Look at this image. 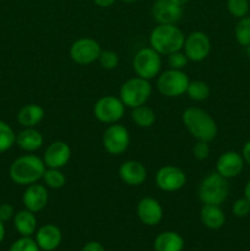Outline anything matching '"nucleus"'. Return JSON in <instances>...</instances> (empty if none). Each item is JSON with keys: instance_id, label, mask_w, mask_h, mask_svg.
Wrapping results in <instances>:
<instances>
[{"instance_id": "f257e3e1", "label": "nucleus", "mask_w": 250, "mask_h": 251, "mask_svg": "<svg viewBox=\"0 0 250 251\" xmlns=\"http://www.w3.org/2000/svg\"><path fill=\"white\" fill-rule=\"evenodd\" d=\"M183 123L198 141L211 142L217 136V124L215 119L201 108H186L183 113Z\"/></svg>"}, {"instance_id": "f03ea898", "label": "nucleus", "mask_w": 250, "mask_h": 251, "mask_svg": "<svg viewBox=\"0 0 250 251\" xmlns=\"http://www.w3.org/2000/svg\"><path fill=\"white\" fill-rule=\"evenodd\" d=\"M43 159L34 154L19 157L10 167V178L19 185H31L43 178L46 172Z\"/></svg>"}, {"instance_id": "7ed1b4c3", "label": "nucleus", "mask_w": 250, "mask_h": 251, "mask_svg": "<svg viewBox=\"0 0 250 251\" xmlns=\"http://www.w3.org/2000/svg\"><path fill=\"white\" fill-rule=\"evenodd\" d=\"M185 36L175 25H158L150 34V44L157 53L169 55L183 49Z\"/></svg>"}, {"instance_id": "20e7f679", "label": "nucleus", "mask_w": 250, "mask_h": 251, "mask_svg": "<svg viewBox=\"0 0 250 251\" xmlns=\"http://www.w3.org/2000/svg\"><path fill=\"white\" fill-rule=\"evenodd\" d=\"M198 195L203 205L221 206L229 195V185L227 179L223 178L217 172L210 173L200 183Z\"/></svg>"}, {"instance_id": "39448f33", "label": "nucleus", "mask_w": 250, "mask_h": 251, "mask_svg": "<svg viewBox=\"0 0 250 251\" xmlns=\"http://www.w3.org/2000/svg\"><path fill=\"white\" fill-rule=\"evenodd\" d=\"M151 92L152 87L149 80L136 76L123 83L119 95L124 105L129 108H136L144 105L149 100Z\"/></svg>"}, {"instance_id": "423d86ee", "label": "nucleus", "mask_w": 250, "mask_h": 251, "mask_svg": "<svg viewBox=\"0 0 250 251\" xmlns=\"http://www.w3.org/2000/svg\"><path fill=\"white\" fill-rule=\"evenodd\" d=\"M132 66L139 77L145 80H151L154 76H157L162 68L161 54L157 53L153 48L147 47L142 48L135 54Z\"/></svg>"}, {"instance_id": "0eeeda50", "label": "nucleus", "mask_w": 250, "mask_h": 251, "mask_svg": "<svg viewBox=\"0 0 250 251\" xmlns=\"http://www.w3.org/2000/svg\"><path fill=\"white\" fill-rule=\"evenodd\" d=\"M189 82L190 81L188 75L184 71L169 69L159 75L157 80V88L166 97L175 98L186 93Z\"/></svg>"}, {"instance_id": "6e6552de", "label": "nucleus", "mask_w": 250, "mask_h": 251, "mask_svg": "<svg viewBox=\"0 0 250 251\" xmlns=\"http://www.w3.org/2000/svg\"><path fill=\"white\" fill-rule=\"evenodd\" d=\"M93 113L100 123L115 124L124 115L125 105L120 98L114 97V96H105L96 102Z\"/></svg>"}, {"instance_id": "1a4fd4ad", "label": "nucleus", "mask_w": 250, "mask_h": 251, "mask_svg": "<svg viewBox=\"0 0 250 251\" xmlns=\"http://www.w3.org/2000/svg\"><path fill=\"white\" fill-rule=\"evenodd\" d=\"M130 145V135L125 126L119 124H112L103 134V146L110 154L124 153Z\"/></svg>"}, {"instance_id": "9d476101", "label": "nucleus", "mask_w": 250, "mask_h": 251, "mask_svg": "<svg viewBox=\"0 0 250 251\" xmlns=\"http://www.w3.org/2000/svg\"><path fill=\"white\" fill-rule=\"evenodd\" d=\"M184 53L188 56L189 61L199 63L206 59L211 50V41L203 32L196 31L185 37L184 42Z\"/></svg>"}, {"instance_id": "9b49d317", "label": "nucleus", "mask_w": 250, "mask_h": 251, "mask_svg": "<svg viewBox=\"0 0 250 251\" xmlns=\"http://www.w3.org/2000/svg\"><path fill=\"white\" fill-rule=\"evenodd\" d=\"M102 51L100 43L92 38H80L71 44L70 56L75 63L81 65L92 64L93 61L98 60L100 54Z\"/></svg>"}, {"instance_id": "f8f14e48", "label": "nucleus", "mask_w": 250, "mask_h": 251, "mask_svg": "<svg viewBox=\"0 0 250 251\" xmlns=\"http://www.w3.org/2000/svg\"><path fill=\"white\" fill-rule=\"evenodd\" d=\"M186 176L183 169L174 166H164L156 174V184L161 190L178 191L185 185Z\"/></svg>"}, {"instance_id": "ddd939ff", "label": "nucleus", "mask_w": 250, "mask_h": 251, "mask_svg": "<svg viewBox=\"0 0 250 251\" xmlns=\"http://www.w3.org/2000/svg\"><path fill=\"white\" fill-rule=\"evenodd\" d=\"M152 16L159 25H175L183 16V7L172 0H156L152 6Z\"/></svg>"}, {"instance_id": "4468645a", "label": "nucleus", "mask_w": 250, "mask_h": 251, "mask_svg": "<svg viewBox=\"0 0 250 251\" xmlns=\"http://www.w3.org/2000/svg\"><path fill=\"white\" fill-rule=\"evenodd\" d=\"M244 163L242 154L235 151H228L218 157L216 169H217V173L221 174L223 178L232 179L242 173Z\"/></svg>"}, {"instance_id": "2eb2a0df", "label": "nucleus", "mask_w": 250, "mask_h": 251, "mask_svg": "<svg viewBox=\"0 0 250 251\" xmlns=\"http://www.w3.org/2000/svg\"><path fill=\"white\" fill-rule=\"evenodd\" d=\"M71 157V149L66 142L55 141L47 147L43 162L48 168L60 169L68 164Z\"/></svg>"}, {"instance_id": "dca6fc26", "label": "nucleus", "mask_w": 250, "mask_h": 251, "mask_svg": "<svg viewBox=\"0 0 250 251\" xmlns=\"http://www.w3.org/2000/svg\"><path fill=\"white\" fill-rule=\"evenodd\" d=\"M48 190L44 185L41 184H31L27 186V189L24 193V205L26 210L31 211V212L36 213L43 210L48 203Z\"/></svg>"}, {"instance_id": "f3484780", "label": "nucleus", "mask_w": 250, "mask_h": 251, "mask_svg": "<svg viewBox=\"0 0 250 251\" xmlns=\"http://www.w3.org/2000/svg\"><path fill=\"white\" fill-rule=\"evenodd\" d=\"M139 220L146 226L158 225L163 217V208L161 203L152 198H144L137 203Z\"/></svg>"}, {"instance_id": "a211bd4d", "label": "nucleus", "mask_w": 250, "mask_h": 251, "mask_svg": "<svg viewBox=\"0 0 250 251\" xmlns=\"http://www.w3.org/2000/svg\"><path fill=\"white\" fill-rule=\"evenodd\" d=\"M120 179L130 186L141 185L147 178V171L141 162L126 161L119 168Z\"/></svg>"}, {"instance_id": "6ab92c4d", "label": "nucleus", "mask_w": 250, "mask_h": 251, "mask_svg": "<svg viewBox=\"0 0 250 251\" xmlns=\"http://www.w3.org/2000/svg\"><path fill=\"white\" fill-rule=\"evenodd\" d=\"M61 230L54 225H44L37 230L36 242L39 249L43 251H53L60 245Z\"/></svg>"}, {"instance_id": "aec40b11", "label": "nucleus", "mask_w": 250, "mask_h": 251, "mask_svg": "<svg viewBox=\"0 0 250 251\" xmlns=\"http://www.w3.org/2000/svg\"><path fill=\"white\" fill-rule=\"evenodd\" d=\"M200 220L208 229H220L225 223V215L217 205H203L200 210Z\"/></svg>"}, {"instance_id": "412c9836", "label": "nucleus", "mask_w": 250, "mask_h": 251, "mask_svg": "<svg viewBox=\"0 0 250 251\" xmlns=\"http://www.w3.org/2000/svg\"><path fill=\"white\" fill-rule=\"evenodd\" d=\"M156 251H183L184 239L175 232H163L154 239Z\"/></svg>"}, {"instance_id": "4be33fe9", "label": "nucleus", "mask_w": 250, "mask_h": 251, "mask_svg": "<svg viewBox=\"0 0 250 251\" xmlns=\"http://www.w3.org/2000/svg\"><path fill=\"white\" fill-rule=\"evenodd\" d=\"M16 142L24 151L33 152L43 145V136L34 127H26L16 136Z\"/></svg>"}, {"instance_id": "5701e85b", "label": "nucleus", "mask_w": 250, "mask_h": 251, "mask_svg": "<svg viewBox=\"0 0 250 251\" xmlns=\"http://www.w3.org/2000/svg\"><path fill=\"white\" fill-rule=\"evenodd\" d=\"M44 109L38 104H27L20 109L17 122L25 127H34L43 120Z\"/></svg>"}, {"instance_id": "b1692460", "label": "nucleus", "mask_w": 250, "mask_h": 251, "mask_svg": "<svg viewBox=\"0 0 250 251\" xmlns=\"http://www.w3.org/2000/svg\"><path fill=\"white\" fill-rule=\"evenodd\" d=\"M14 226L22 237H31L37 229V218L31 211H20L14 216Z\"/></svg>"}, {"instance_id": "393cba45", "label": "nucleus", "mask_w": 250, "mask_h": 251, "mask_svg": "<svg viewBox=\"0 0 250 251\" xmlns=\"http://www.w3.org/2000/svg\"><path fill=\"white\" fill-rule=\"evenodd\" d=\"M131 118L135 124L140 127H150L156 122V114L153 110L147 105H140V107L132 108Z\"/></svg>"}, {"instance_id": "a878e982", "label": "nucleus", "mask_w": 250, "mask_h": 251, "mask_svg": "<svg viewBox=\"0 0 250 251\" xmlns=\"http://www.w3.org/2000/svg\"><path fill=\"white\" fill-rule=\"evenodd\" d=\"M186 93L190 97V100H195V102H201V100H205L208 98V96H210V87L203 81H190Z\"/></svg>"}, {"instance_id": "bb28decb", "label": "nucleus", "mask_w": 250, "mask_h": 251, "mask_svg": "<svg viewBox=\"0 0 250 251\" xmlns=\"http://www.w3.org/2000/svg\"><path fill=\"white\" fill-rule=\"evenodd\" d=\"M235 39L242 47L250 46V16L239 19L234 29Z\"/></svg>"}, {"instance_id": "cd10ccee", "label": "nucleus", "mask_w": 250, "mask_h": 251, "mask_svg": "<svg viewBox=\"0 0 250 251\" xmlns=\"http://www.w3.org/2000/svg\"><path fill=\"white\" fill-rule=\"evenodd\" d=\"M16 142V135L9 124L0 120V153L7 151Z\"/></svg>"}, {"instance_id": "c85d7f7f", "label": "nucleus", "mask_w": 250, "mask_h": 251, "mask_svg": "<svg viewBox=\"0 0 250 251\" xmlns=\"http://www.w3.org/2000/svg\"><path fill=\"white\" fill-rule=\"evenodd\" d=\"M43 180L48 188L51 189H60L65 185L66 178L59 169L49 168L46 169L43 174Z\"/></svg>"}, {"instance_id": "c756f323", "label": "nucleus", "mask_w": 250, "mask_h": 251, "mask_svg": "<svg viewBox=\"0 0 250 251\" xmlns=\"http://www.w3.org/2000/svg\"><path fill=\"white\" fill-rule=\"evenodd\" d=\"M249 7V0H227L228 11L232 16L238 19L248 16Z\"/></svg>"}, {"instance_id": "7c9ffc66", "label": "nucleus", "mask_w": 250, "mask_h": 251, "mask_svg": "<svg viewBox=\"0 0 250 251\" xmlns=\"http://www.w3.org/2000/svg\"><path fill=\"white\" fill-rule=\"evenodd\" d=\"M98 60H100V66L103 69H105V70H113L119 64V56L113 50H103L100 51Z\"/></svg>"}, {"instance_id": "2f4dec72", "label": "nucleus", "mask_w": 250, "mask_h": 251, "mask_svg": "<svg viewBox=\"0 0 250 251\" xmlns=\"http://www.w3.org/2000/svg\"><path fill=\"white\" fill-rule=\"evenodd\" d=\"M38 244L36 240H33L29 237H22L21 239L16 240L11 245L9 251H39Z\"/></svg>"}, {"instance_id": "473e14b6", "label": "nucleus", "mask_w": 250, "mask_h": 251, "mask_svg": "<svg viewBox=\"0 0 250 251\" xmlns=\"http://www.w3.org/2000/svg\"><path fill=\"white\" fill-rule=\"evenodd\" d=\"M188 63V56L181 50L175 51V53H172L168 55V65L169 68L174 69V70H183Z\"/></svg>"}, {"instance_id": "72a5a7b5", "label": "nucleus", "mask_w": 250, "mask_h": 251, "mask_svg": "<svg viewBox=\"0 0 250 251\" xmlns=\"http://www.w3.org/2000/svg\"><path fill=\"white\" fill-rule=\"evenodd\" d=\"M232 212L235 217H247L250 213V202L245 198L238 199L232 206Z\"/></svg>"}, {"instance_id": "f704fd0d", "label": "nucleus", "mask_w": 250, "mask_h": 251, "mask_svg": "<svg viewBox=\"0 0 250 251\" xmlns=\"http://www.w3.org/2000/svg\"><path fill=\"white\" fill-rule=\"evenodd\" d=\"M193 154L196 159H199V161H203V159L207 158L208 154H210V146H208V142H196L193 147Z\"/></svg>"}, {"instance_id": "c9c22d12", "label": "nucleus", "mask_w": 250, "mask_h": 251, "mask_svg": "<svg viewBox=\"0 0 250 251\" xmlns=\"http://www.w3.org/2000/svg\"><path fill=\"white\" fill-rule=\"evenodd\" d=\"M14 216V208L9 203H2L0 205V221L5 222V221L11 220Z\"/></svg>"}, {"instance_id": "e433bc0d", "label": "nucleus", "mask_w": 250, "mask_h": 251, "mask_svg": "<svg viewBox=\"0 0 250 251\" xmlns=\"http://www.w3.org/2000/svg\"><path fill=\"white\" fill-rule=\"evenodd\" d=\"M81 251H105L104 247L98 242H90L82 248Z\"/></svg>"}, {"instance_id": "4c0bfd02", "label": "nucleus", "mask_w": 250, "mask_h": 251, "mask_svg": "<svg viewBox=\"0 0 250 251\" xmlns=\"http://www.w3.org/2000/svg\"><path fill=\"white\" fill-rule=\"evenodd\" d=\"M242 156L245 163H248L250 166V140L248 142H245V145L243 146Z\"/></svg>"}, {"instance_id": "58836bf2", "label": "nucleus", "mask_w": 250, "mask_h": 251, "mask_svg": "<svg viewBox=\"0 0 250 251\" xmlns=\"http://www.w3.org/2000/svg\"><path fill=\"white\" fill-rule=\"evenodd\" d=\"M115 1H117V0H93V2L100 7H109L112 6Z\"/></svg>"}, {"instance_id": "ea45409f", "label": "nucleus", "mask_w": 250, "mask_h": 251, "mask_svg": "<svg viewBox=\"0 0 250 251\" xmlns=\"http://www.w3.org/2000/svg\"><path fill=\"white\" fill-rule=\"evenodd\" d=\"M244 198L247 199V200L250 202V180L248 181L247 185H245V189H244Z\"/></svg>"}, {"instance_id": "a19ab883", "label": "nucleus", "mask_w": 250, "mask_h": 251, "mask_svg": "<svg viewBox=\"0 0 250 251\" xmlns=\"http://www.w3.org/2000/svg\"><path fill=\"white\" fill-rule=\"evenodd\" d=\"M4 237H5V227H4V223H2V221H0V243L4 240Z\"/></svg>"}, {"instance_id": "79ce46f5", "label": "nucleus", "mask_w": 250, "mask_h": 251, "mask_svg": "<svg viewBox=\"0 0 250 251\" xmlns=\"http://www.w3.org/2000/svg\"><path fill=\"white\" fill-rule=\"evenodd\" d=\"M172 1H173L174 4H176V5H179V6H181V7H183L184 5H185V4H188V1H189V0H172Z\"/></svg>"}, {"instance_id": "37998d69", "label": "nucleus", "mask_w": 250, "mask_h": 251, "mask_svg": "<svg viewBox=\"0 0 250 251\" xmlns=\"http://www.w3.org/2000/svg\"><path fill=\"white\" fill-rule=\"evenodd\" d=\"M123 2H125V4H134V2H136L137 0H122Z\"/></svg>"}, {"instance_id": "c03bdc74", "label": "nucleus", "mask_w": 250, "mask_h": 251, "mask_svg": "<svg viewBox=\"0 0 250 251\" xmlns=\"http://www.w3.org/2000/svg\"><path fill=\"white\" fill-rule=\"evenodd\" d=\"M247 51H248V56H249V59H250V46L249 47H247Z\"/></svg>"}, {"instance_id": "a18cd8bd", "label": "nucleus", "mask_w": 250, "mask_h": 251, "mask_svg": "<svg viewBox=\"0 0 250 251\" xmlns=\"http://www.w3.org/2000/svg\"><path fill=\"white\" fill-rule=\"evenodd\" d=\"M249 1H250V0H249Z\"/></svg>"}]
</instances>
